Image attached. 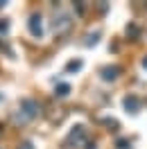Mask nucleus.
Segmentation results:
<instances>
[{
    "label": "nucleus",
    "instance_id": "6",
    "mask_svg": "<svg viewBox=\"0 0 147 149\" xmlns=\"http://www.w3.org/2000/svg\"><path fill=\"white\" fill-rule=\"evenodd\" d=\"M82 59H73V61H68L66 65V72H77V70H82Z\"/></svg>",
    "mask_w": 147,
    "mask_h": 149
},
{
    "label": "nucleus",
    "instance_id": "4",
    "mask_svg": "<svg viewBox=\"0 0 147 149\" xmlns=\"http://www.w3.org/2000/svg\"><path fill=\"white\" fill-rule=\"evenodd\" d=\"M120 72H122V68L120 65H106V68H102V79L104 81H113V79H118Z\"/></svg>",
    "mask_w": 147,
    "mask_h": 149
},
{
    "label": "nucleus",
    "instance_id": "9",
    "mask_svg": "<svg viewBox=\"0 0 147 149\" xmlns=\"http://www.w3.org/2000/svg\"><path fill=\"white\" fill-rule=\"evenodd\" d=\"M97 36H100L97 32H95V34H88V36H86V41H84V43H86V45H95V43H97Z\"/></svg>",
    "mask_w": 147,
    "mask_h": 149
},
{
    "label": "nucleus",
    "instance_id": "3",
    "mask_svg": "<svg viewBox=\"0 0 147 149\" xmlns=\"http://www.w3.org/2000/svg\"><path fill=\"white\" fill-rule=\"evenodd\" d=\"M122 104H125V111L131 113V115H136V113L140 111V100H138L136 95H127Z\"/></svg>",
    "mask_w": 147,
    "mask_h": 149
},
{
    "label": "nucleus",
    "instance_id": "7",
    "mask_svg": "<svg viewBox=\"0 0 147 149\" xmlns=\"http://www.w3.org/2000/svg\"><path fill=\"white\" fill-rule=\"evenodd\" d=\"M68 27V16L66 14H59V20H55V29L57 32H61V29Z\"/></svg>",
    "mask_w": 147,
    "mask_h": 149
},
{
    "label": "nucleus",
    "instance_id": "12",
    "mask_svg": "<svg viewBox=\"0 0 147 149\" xmlns=\"http://www.w3.org/2000/svg\"><path fill=\"white\" fill-rule=\"evenodd\" d=\"M18 149H34V145H32V142H27V140H25V142H20V145H18Z\"/></svg>",
    "mask_w": 147,
    "mask_h": 149
},
{
    "label": "nucleus",
    "instance_id": "2",
    "mask_svg": "<svg viewBox=\"0 0 147 149\" xmlns=\"http://www.w3.org/2000/svg\"><path fill=\"white\" fill-rule=\"evenodd\" d=\"M27 27H29V34H32L34 38L43 36V18H41V14H32V16H29Z\"/></svg>",
    "mask_w": 147,
    "mask_h": 149
},
{
    "label": "nucleus",
    "instance_id": "5",
    "mask_svg": "<svg viewBox=\"0 0 147 149\" xmlns=\"http://www.w3.org/2000/svg\"><path fill=\"white\" fill-rule=\"evenodd\" d=\"M84 140H86V131H84V127H75V129L70 131V136H68V142H75V145H82Z\"/></svg>",
    "mask_w": 147,
    "mask_h": 149
},
{
    "label": "nucleus",
    "instance_id": "14",
    "mask_svg": "<svg viewBox=\"0 0 147 149\" xmlns=\"http://www.w3.org/2000/svg\"><path fill=\"white\" fill-rule=\"evenodd\" d=\"M143 68H145V70H147V56H145V59H143Z\"/></svg>",
    "mask_w": 147,
    "mask_h": 149
},
{
    "label": "nucleus",
    "instance_id": "1",
    "mask_svg": "<svg viewBox=\"0 0 147 149\" xmlns=\"http://www.w3.org/2000/svg\"><path fill=\"white\" fill-rule=\"evenodd\" d=\"M36 113H38V104L34 102V100H20L18 113H16V118H14V120L20 122V124H25V122L34 120V118H36Z\"/></svg>",
    "mask_w": 147,
    "mask_h": 149
},
{
    "label": "nucleus",
    "instance_id": "11",
    "mask_svg": "<svg viewBox=\"0 0 147 149\" xmlns=\"http://www.w3.org/2000/svg\"><path fill=\"white\" fill-rule=\"evenodd\" d=\"M104 124H106V127H113V131L118 129V122H116V120H109V118L104 120Z\"/></svg>",
    "mask_w": 147,
    "mask_h": 149
},
{
    "label": "nucleus",
    "instance_id": "13",
    "mask_svg": "<svg viewBox=\"0 0 147 149\" xmlns=\"http://www.w3.org/2000/svg\"><path fill=\"white\" fill-rule=\"evenodd\" d=\"M9 29V23L7 20H0V32H7Z\"/></svg>",
    "mask_w": 147,
    "mask_h": 149
},
{
    "label": "nucleus",
    "instance_id": "10",
    "mask_svg": "<svg viewBox=\"0 0 147 149\" xmlns=\"http://www.w3.org/2000/svg\"><path fill=\"white\" fill-rule=\"evenodd\" d=\"M116 147H118V149H131V142H129V140H118Z\"/></svg>",
    "mask_w": 147,
    "mask_h": 149
},
{
    "label": "nucleus",
    "instance_id": "8",
    "mask_svg": "<svg viewBox=\"0 0 147 149\" xmlns=\"http://www.w3.org/2000/svg\"><path fill=\"white\" fill-rule=\"evenodd\" d=\"M68 93H70V86H68V84H59L55 88V95H57V97H66Z\"/></svg>",
    "mask_w": 147,
    "mask_h": 149
}]
</instances>
